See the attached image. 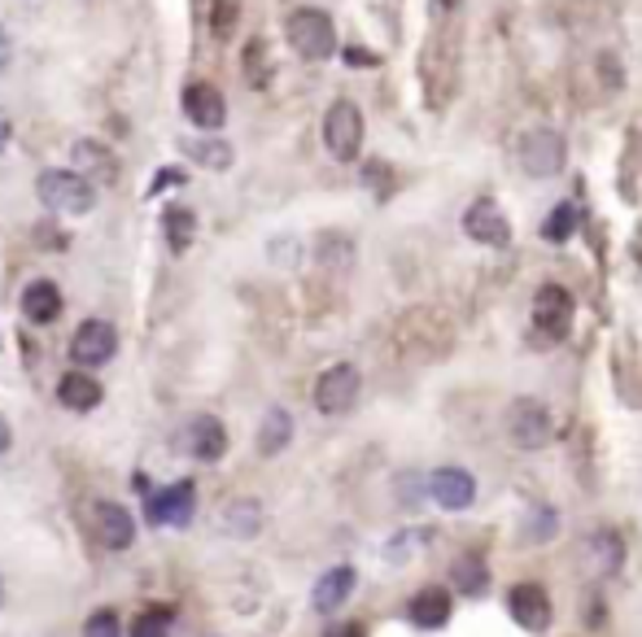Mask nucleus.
<instances>
[{
	"mask_svg": "<svg viewBox=\"0 0 642 637\" xmlns=\"http://www.w3.org/2000/svg\"><path fill=\"white\" fill-rule=\"evenodd\" d=\"M393 341H398L402 359L433 363V359L450 354V345H455V332H450L446 315H437V310L420 306V310H406V315L398 319V328H393Z\"/></svg>",
	"mask_w": 642,
	"mask_h": 637,
	"instance_id": "obj_1",
	"label": "nucleus"
},
{
	"mask_svg": "<svg viewBox=\"0 0 642 637\" xmlns=\"http://www.w3.org/2000/svg\"><path fill=\"white\" fill-rule=\"evenodd\" d=\"M284 35H289V44H293V53H297L302 62H328V57L337 53V26H333V18H328L324 9H315V4L293 9L289 22H284Z\"/></svg>",
	"mask_w": 642,
	"mask_h": 637,
	"instance_id": "obj_2",
	"label": "nucleus"
},
{
	"mask_svg": "<svg viewBox=\"0 0 642 637\" xmlns=\"http://www.w3.org/2000/svg\"><path fill=\"white\" fill-rule=\"evenodd\" d=\"M35 193H40V201L53 210V215H88L93 206H97V188H93V179H84V175H75V171H44L40 179H35Z\"/></svg>",
	"mask_w": 642,
	"mask_h": 637,
	"instance_id": "obj_3",
	"label": "nucleus"
},
{
	"mask_svg": "<svg viewBox=\"0 0 642 637\" xmlns=\"http://www.w3.org/2000/svg\"><path fill=\"white\" fill-rule=\"evenodd\" d=\"M420 75H424V97L433 110H442L455 92V79H459V53H455V35H433L424 57H420Z\"/></svg>",
	"mask_w": 642,
	"mask_h": 637,
	"instance_id": "obj_4",
	"label": "nucleus"
},
{
	"mask_svg": "<svg viewBox=\"0 0 642 637\" xmlns=\"http://www.w3.org/2000/svg\"><path fill=\"white\" fill-rule=\"evenodd\" d=\"M324 144L337 162H355L363 149V110L355 101H333L324 114Z\"/></svg>",
	"mask_w": 642,
	"mask_h": 637,
	"instance_id": "obj_5",
	"label": "nucleus"
},
{
	"mask_svg": "<svg viewBox=\"0 0 642 637\" xmlns=\"http://www.w3.org/2000/svg\"><path fill=\"white\" fill-rule=\"evenodd\" d=\"M197 510V485L193 481H175L166 490H149L144 494V519L157 528H184Z\"/></svg>",
	"mask_w": 642,
	"mask_h": 637,
	"instance_id": "obj_6",
	"label": "nucleus"
},
{
	"mask_svg": "<svg viewBox=\"0 0 642 637\" xmlns=\"http://www.w3.org/2000/svg\"><path fill=\"white\" fill-rule=\"evenodd\" d=\"M568 162V144L555 128H533L520 140V166L533 175V179H551L559 175Z\"/></svg>",
	"mask_w": 642,
	"mask_h": 637,
	"instance_id": "obj_7",
	"label": "nucleus"
},
{
	"mask_svg": "<svg viewBox=\"0 0 642 637\" xmlns=\"http://www.w3.org/2000/svg\"><path fill=\"white\" fill-rule=\"evenodd\" d=\"M359 393H363L359 367L337 363V367H328V372L315 381V406H319V415H346V410H355Z\"/></svg>",
	"mask_w": 642,
	"mask_h": 637,
	"instance_id": "obj_8",
	"label": "nucleus"
},
{
	"mask_svg": "<svg viewBox=\"0 0 642 637\" xmlns=\"http://www.w3.org/2000/svg\"><path fill=\"white\" fill-rule=\"evenodd\" d=\"M464 237L477 241V245L503 250V245H512V223H508V215H503V206L494 197H477L464 210Z\"/></svg>",
	"mask_w": 642,
	"mask_h": 637,
	"instance_id": "obj_9",
	"label": "nucleus"
},
{
	"mask_svg": "<svg viewBox=\"0 0 642 637\" xmlns=\"http://www.w3.org/2000/svg\"><path fill=\"white\" fill-rule=\"evenodd\" d=\"M508 437L520 450H542L551 441V410L537 397H515L508 410Z\"/></svg>",
	"mask_w": 642,
	"mask_h": 637,
	"instance_id": "obj_10",
	"label": "nucleus"
},
{
	"mask_svg": "<svg viewBox=\"0 0 642 637\" xmlns=\"http://www.w3.org/2000/svg\"><path fill=\"white\" fill-rule=\"evenodd\" d=\"M533 328L546 341H564L568 328H573V293L559 288V284H542L533 293Z\"/></svg>",
	"mask_w": 642,
	"mask_h": 637,
	"instance_id": "obj_11",
	"label": "nucleus"
},
{
	"mask_svg": "<svg viewBox=\"0 0 642 637\" xmlns=\"http://www.w3.org/2000/svg\"><path fill=\"white\" fill-rule=\"evenodd\" d=\"M577 559H581V572H586L590 581H608V576H617L621 563H625V541H621L617 532L599 528V532H590V537L577 546Z\"/></svg>",
	"mask_w": 642,
	"mask_h": 637,
	"instance_id": "obj_12",
	"label": "nucleus"
},
{
	"mask_svg": "<svg viewBox=\"0 0 642 637\" xmlns=\"http://www.w3.org/2000/svg\"><path fill=\"white\" fill-rule=\"evenodd\" d=\"M115 350H119V332H115V323H106V319H88V323H79L75 337H70V359H75L79 367H101V363L115 359Z\"/></svg>",
	"mask_w": 642,
	"mask_h": 637,
	"instance_id": "obj_13",
	"label": "nucleus"
},
{
	"mask_svg": "<svg viewBox=\"0 0 642 637\" xmlns=\"http://www.w3.org/2000/svg\"><path fill=\"white\" fill-rule=\"evenodd\" d=\"M508 612H512V620L524 629V634H546V629H551V616H555L551 594H546L542 585H533V581L512 585V594H508Z\"/></svg>",
	"mask_w": 642,
	"mask_h": 637,
	"instance_id": "obj_14",
	"label": "nucleus"
},
{
	"mask_svg": "<svg viewBox=\"0 0 642 637\" xmlns=\"http://www.w3.org/2000/svg\"><path fill=\"white\" fill-rule=\"evenodd\" d=\"M179 446H184L193 459H202V463H219V459L228 454V428H224V419H215V415H193V419L184 424V432H179Z\"/></svg>",
	"mask_w": 642,
	"mask_h": 637,
	"instance_id": "obj_15",
	"label": "nucleus"
},
{
	"mask_svg": "<svg viewBox=\"0 0 642 637\" xmlns=\"http://www.w3.org/2000/svg\"><path fill=\"white\" fill-rule=\"evenodd\" d=\"M428 498L442 510H468L477 503V481L464 468H437L428 476Z\"/></svg>",
	"mask_w": 642,
	"mask_h": 637,
	"instance_id": "obj_16",
	"label": "nucleus"
},
{
	"mask_svg": "<svg viewBox=\"0 0 642 637\" xmlns=\"http://www.w3.org/2000/svg\"><path fill=\"white\" fill-rule=\"evenodd\" d=\"M355 585H359L355 568H350V563H337V568H328V572L315 581V590H311V607H315L319 616H333V612H341V607L350 603Z\"/></svg>",
	"mask_w": 642,
	"mask_h": 637,
	"instance_id": "obj_17",
	"label": "nucleus"
},
{
	"mask_svg": "<svg viewBox=\"0 0 642 637\" xmlns=\"http://www.w3.org/2000/svg\"><path fill=\"white\" fill-rule=\"evenodd\" d=\"M184 114L202 131H219L228 123V101L215 84H188L184 88Z\"/></svg>",
	"mask_w": 642,
	"mask_h": 637,
	"instance_id": "obj_18",
	"label": "nucleus"
},
{
	"mask_svg": "<svg viewBox=\"0 0 642 637\" xmlns=\"http://www.w3.org/2000/svg\"><path fill=\"white\" fill-rule=\"evenodd\" d=\"M93 532H97V541L106 550H128L131 541H135V519L119 503H97L93 507Z\"/></svg>",
	"mask_w": 642,
	"mask_h": 637,
	"instance_id": "obj_19",
	"label": "nucleus"
},
{
	"mask_svg": "<svg viewBox=\"0 0 642 637\" xmlns=\"http://www.w3.org/2000/svg\"><path fill=\"white\" fill-rule=\"evenodd\" d=\"M57 315H62V288L53 279H31L22 288V319L44 328V323H57Z\"/></svg>",
	"mask_w": 642,
	"mask_h": 637,
	"instance_id": "obj_20",
	"label": "nucleus"
},
{
	"mask_svg": "<svg viewBox=\"0 0 642 637\" xmlns=\"http://www.w3.org/2000/svg\"><path fill=\"white\" fill-rule=\"evenodd\" d=\"M101 397H106V388H101L97 376H88V372H66V376L57 381V402H62L66 410H75V415L97 410Z\"/></svg>",
	"mask_w": 642,
	"mask_h": 637,
	"instance_id": "obj_21",
	"label": "nucleus"
},
{
	"mask_svg": "<svg viewBox=\"0 0 642 637\" xmlns=\"http://www.w3.org/2000/svg\"><path fill=\"white\" fill-rule=\"evenodd\" d=\"M450 590H442V585H428V590H420L415 598H411V607H406V616H411V625L415 629H442L446 620H450Z\"/></svg>",
	"mask_w": 642,
	"mask_h": 637,
	"instance_id": "obj_22",
	"label": "nucleus"
},
{
	"mask_svg": "<svg viewBox=\"0 0 642 637\" xmlns=\"http://www.w3.org/2000/svg\"><path fill=\"white\" fill-rule=\"evenodd\" d=\"M70 153H75V175H84V179L93 175V179H110V184L119 179V157L101 140H75Z\"/></svg>",
	"mask_w": 642,
	"mask_h": 637,
	"instance_id": "obj_23",
	"label": "nucleus"
},
{
	"mask_svg": "<svg viewBox=\"0 0 642 637\" xmlns=\"http://www.w3.org/2000/svg\"><path fill=\"white\" fill-rule=\"evenodd\" d=\"M289 441H293V415L284 406H271L262 415V424H258V454L262 459H275V454H284Z\"/></svg>",
	"mask_w": 642,
	"mask_h": 637,
	"instance_id": "obj_24",
	"label": "nucleus"
},
{
	"mask_svg": "<svg viewBox=\"0 0 642 637\" xmlns=\"http://www.w3.org/2000/svg\"><path fill=\"white\" fill-rule=\"evenodd\" d=\"M197 166H206V171H228L232 166V144L228 140H215V135H188L184 144H179Z\"/></svg>",
	"mask_w": 642,
	"mask_h": 637,
	"instance_id": "obj_25",
	"label": "nucleus"
},
{
	"mask_svg": "<svg viewBox=\"0 0 642 637\" xmlns=\"http://www.w3.org/2000/svg\"><path fill=\"white\" fill-rule=\"evenodd\" d=\"M162 232H166L171 254H184V250L193 245V237H197V215L184 210V206H171V210L162 215Z\"/></svg>",
	"mask_w": 642,
	"mask_h": 637,
	"instance_id": "obj_26",
	"label": "nucleus"
},
{
	"mask_svg": "<svg viewBox=\"0 0 642 637\" xmlns=\"http://www.w3.org/2000/svg\"><path fill=\"white\" fill-rule=\"evenodd\" d=\"M224 528H228L232 537H258V528H262V507L250 503V498L228 503V510H224Z\"/></svg>",
	"mask_w": 642,
	"mask_h": 637,
	"instance_id": "obj_27",
	"label": "nucleus"
},
{
	"mask_svg": "<svg viewBox=\"0 0 642 637\" xmlns=\"http://www.w3.org/2000/svg\"><path fill=\"white\" fill-rule=\"evenodd\" d=\"M577 219H581L577 206H573V201H559V206L551 210V219L542 223V237H546L551 245H564V241L577 232Z\"/></svg>",
	"mask_w": 642,
	"mask_h": 637,
	"instance_id": "obj_28",
	"label": "nucleus"
},
{
	"mask_svg": "<svg viewBox=\"0 0 642 637\" xmlns=\"http://www.w3.org/2000/svg\"><path fill=\"white\" fill-rule=\"evenodd\" d=\"M490 585V572H486V563L477 559V554H464L459 563H455V590H464V594H481Z\"/></svg>",
	"mask_w": 642,
	"mask_h": 637,
	"instance_id": "obj_29",
	"label": "nucleus"
},
{
	"mask_svg": "<svg viewBox=\"0 0 642 637\" xmlns=\"http://www.w3.org/2000/svg\"><path fill=\"white\" fill-rule=\"evenodd\" d=\"M171 607H144L131 625V637H171Z\"/></svg>",
	"mask_w": 642,
	"mask_h": 637,
	"instance_id": "obj_30",
	"label": "nucleus"
},
{
	"mask_svg": "<svg viewBox=\"0 0 642 637\" xmlns=\"http://www.w3.org/2000/svg\"><path fill=\"white\" fill-rule=\"evenodd\" d=\"M246 79H250V88H266L271 84V57H266V44L262 40H250V48H246Z\"/></svg>",
	"mask_w": 642,
	"mask_h": 637,
	"instance_id": "obj_31",
	"label": "nucleus"
},
{
	"mask_svg": "<svg viewBox=\"0 0 642 637\" xmlns=\"http://www.w3.org/2000/svg\"><path fill=\"white\" fill-rule=\"evenodd\" d=\"M555 532H559V510L555 507H537L529 515V528H524L529 541H551Z\"/></svg>",
	"mask_w": 642,
	"mask_h": 637,
	"instance_id": "obj_32",
	"label": "nucleus"
},
{
	"mask_svg": "<svg viewBox=\"0 0 642 637\" xmlns=\"http://www.w3.org/2000/svg\"><path fill=\"white\" fill-rule=\"evenodd\" d=\"M84 637H123L119 612H110V607L93 612V616H88V625H84Z\"/></svg>",
	"mask_w": 642,
	"mask_h": 637,
	"instance_id": "obj_33",
	"label": "nucleus"
},
{
	"mask_svg": "<svg viewBox=\"0 0 642 637\" xmlns=\"http://www.w3.org/2000/svg\"><path fill=\"white\" fill-rule=\"evenodd\" d=\"M210 26H215L219 40H228L232 26H237V0H215V18H210Z\"/></svg>",
	"mask_w": 642,
	"mask_h": 637,
	"instance_id": "obj_34",
	"label": "nucleus"
},
{
	"mask_svg": "<svg viewBox=\"0 0 642 637\" xmlns=\"http://www.w3.org/2000/svg\"><path fill=\"white\" fill-rule=\"evenodd\" d=\"M324 637H368V629H363L359 620H346V625H333V629H324Z\"/></svg>",
	"mask_w": 642,
	"mask_h": 637,
	"instance_id": "obj_35",
	"label": "nucleus"
},
{
	"mask_svg": "<svg viewBox=\"0 0 642 637\" xmlns=\"http://www.w3.org/2000/svg\"><path fill=\"white\" fill-rule=\"evenodd\" d=\"M346 62L350 66H377V57L372 53H359V48H346Z\"/></svg>",
	"mask_w": 642,
	"mask_h": 637,
	"instance_id": "obj_36",
	"label": "nucleus"
},
{
	"mask_svg": "<svg viewBox=\"0 0 642 637\" xmlns=\"http://www.w3.org/2000/svg\"><path fill=\"white\" fill-rule=\"evenodd\" d=\"M9 446H13V428H9V419L0 415V454H9Z\"/></svg>",
	"mask_w": 642,
	"mask_h": 637,
	"instance_id": "obj_37",
	"label": "nucleus"
},
{
	"mask_svg": "<svg viewBox=\"0 0 642 637\" xmlns=\"http://www.w3.org/2000/svg\"><path fill=\"white\" fill-rule=\"evenodd\" d=\"M4 144H9V119H0V153H4Z\"/></svg>",
	"mask_w": 642,
	"mask_h": 637,
	"instance_id": "obj_38",
	"label": "nucleus"
},
{
	"mask_svg": "<svg viewBox=\"0 0 642 637\" xmlns=\"http://www.w3.org/2000/svg\"><path fill=\"white\" fill-rule=\"evenodd\" d=\"M459 4H464V0H442V9H459Z\"/></svg>",
	"mask_w": 642,
	"mask_h": 637,
	"instance_id": "obj_39",
	"label": "nucleus"
},
{
	"mask_svg": "<svg viewBox=\"0 0 642 637\" xmlns=\"http://www.w3.org/2000/svg\"><path fill=\"white\" fill-rule=\"evenodd\" d=\"M0 603H4V581H0Z\"/></svg>",
	"mask_w": 642,
	"mask_h": 637,
	"instance_id": "obj_40",
	"label": "nucleus"
}]
</instances>
